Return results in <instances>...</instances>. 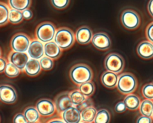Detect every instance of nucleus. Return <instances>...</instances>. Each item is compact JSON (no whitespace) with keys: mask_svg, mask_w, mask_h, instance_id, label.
<instances>
[{"mask_svg":"<svg viewBox=\"0 0 153 123\" xmlns=\"http://www.w3.org/2000/svg\"><path fill=\"white\" fill-rule=\"evenodd\" d=\"M111 120V115L109 112L105 109H101L97 112L94 122L95 123H108Z\"/></svg>","mask_w":153,"mask_h":123,"instance_id":"nucleus-28","label":"nucleus"},{"mask_svg":"<svg viewBox=\"0 0 153 123\" xmlns=\"http://www.w3.org/2000/svg\"><path fill=\"white\" fill-rule=\"evenodd\" d=\"M136 51L141 58L151 59L153 58V43L149 40L142 41L138 44Z\"/></svg>","mask_w":153,"mask_h":123,"instance_id":"nucleus-16","label":"nucleus"},{"mask_svg":"<svg viewBox=\"0 0 153 123\" xmlns=\"http://www.w3.org/2000/svg\"><path fill=\"white\" fill-rule=\"evenodd\" d=\"M124 59L118 53H111L107 55L104 61V65L106 70L117 74L120 73L124 69Z\"/></svg>","mask_w":153,"mask_h":123,"instance_id":"nucleus-5","label":"nucleus"},{"mask_svg":"<svg viewBox=\"0 0 153 123\" xmlns=\"http://www.w3.org/2000/svg\"><path fill=\"white\" fill-rule=\"evenodd\" d=\"M137 87V80L131 73H124L118 76L117 85L118 90L123 94L127 95L133 93Z\"/></svg>","mask_w":153,"mask_h":123,"instance_id":"nucleus-3","label":"nucleus"},{"mask_svg":"<svg viewBox=\"0 0 153 123\" xmlns=\"http://www.w3.org/2000/svg\"><path fill=\"white\" fill-rule=\"evenodd\" d=\"M75 40L80 44H88L91 41L93 32L87 26H82L79 28L75 32Z\"/></svg>","mask_w":153,"mask_h":123,"instance_id":"nucleus-15","label":"nucleus"},{"mask_svg":"<svg viewBox=\"0 0 153 123\" xmlns=\"http://www.w3.org/2000/svg\"><path fill=\"white\" fill-rule=\"evenodd\" d=\"M9 7L4 2L0 3V25H5L9 22Z\"/></svg>","mask_w":153,"mask_h":123,"instance_id":"nucleus-26","label":"nucleus"},{"mask_svg":"<svg viewBox=\"0 0 153 123\" xmlns=\"http://www.w3.org/2000/svg\"><path fill=\"white\" fill-rule=\"evenodd\" d=\"M41 116L48 117L52 116L56 110L54 102L47 98L38 100L35 106Z\"/></svg>","mask_w":153,"mask_h":123,"instance_id":"nucleus-8","label":"nucleus"},{"mask_svg":"<svg viewBox=\"0 0 153 123\" xmlns=\"http://www.w3.org/2000/svg\"><path fill=\"white\" fill-rule=\"evenodd\" d=\"M70 92L65 91L59 94L54 99L56 111L60 114L66 109L74 106L69 96Z\"/></svg>","mask_w":153,"mask_h":123,"instance_id":"nucleus-11","label":"nucleus"},{"mask_svg":"<svg viewBox=\"0 0 153 123\" xmlns=\"http://www.w3.org/2000/svg\"><path fill=\"white\" fill-rule=\"evenodd\" d=\"M63 52V50L53 40L44 43V54L45 56L53 59H57Z\"/></svg>","mask_w":153,"mask_h":123,"instance_id":"nucleus-17","label":"nucleus"},{"mask_svg":"<svg viewBox=\"0 0 153 123\" xmlns=\"http://www.w3.org/2000/svg\"><path fill=\"white\" fill-rule=\"evenodd\" d=\"M93 73L91 68L87 64L78 63L74 65L69 71L71 80L76 85L91 81Z\"/></svg>","mask_w":153,"mask_h":123,"instance_id":"nucleus-1","label":"nucleus"},{"mask_svg":"<svg viewBox=\"0 0 153 123\" xmlns=\"http://www.w3.org/2000/svg\"><path fill=\"white\" fill-rule=\"evenodd\" d=\"M121 22L125 28L128 30H134L139 26L140 18L135 11L127 9L124 10L121 14Z\"/></svg>","mask_w":153,"mask_h":123,"instance_id":"nucleus-6","label":"nucleus"},{"mask_svg":"<svg viewBox=\"0 0 153 123\" xmlns=\"http://www.w3.org/2000/svg\"><path fill=\"white\" fill-rule=\"evenodd\" d=\"M69 96L73 105L75 106L81 104L87 98V97L85 96L79 89L71 91Z\"/></svg>","mask_w":153,"mask_h":123,"instance_id":"nucleus-25","label":"nucleus"},{"mask_svg":"<svg viewBox=\"0 0 153 123\" xmlns=\"http://www.w3.org/2000/svg\"><path fill=\"white\" fill-rule=\"evenodd\" d=\"M0 62H1L0 72H1V73H2L3 72H4V70L5 69V67H6L8 62H7L6 59L2 57L0 58Z\"/></svg>","mask_w":153,"mask_h":123,"instance_id":"nucleus-40","label":"nucleus"},{"mask_svg":"<svg viewBox=\"0 0 153 123\" xmlns=\"http://www.w3.org/2000/svg\"><path fill=\"white\" fill-rule=\"evenodd\" d=\"M93 106V103L92 100L90 98L87 97L86 100L84 102H82L81 104L76 106V107L81 112L85 108L89 107V106Z\"/></svg>","mask_w":153,"mask_h":123,"instance_id":"nucleus-36","label":"nucleus"},{"mask_svg":"<svg viewBox=\"0 0 153 123\" xmlns=\"http://www.w3.org/2000/svg\"><path fill=\"white\" fill-rule=\"evenodd\" d=\"M27 121L29 123H35L39 121L40 114L36 107L29 106L25 109L23 113Z\"/></svg>","mask_w":153,"mask_h":123,"instance_id":"nucleus-21","label":"nucleus"},{"mask_svg":"<svg viewBox=\"0 0 153 123\" xmlns=\"http://www.w3.org/2000/svg\"><path fill=\"white\" fill-rule=\"evenodd\" d=\"M74 32L66 27H61L57 29L54 41L63 50L70 49L75 41Z\"/></svg>","mask_w":153,"mask_h":123,"instance_id":"nucleus-2","label":"nucleus"},{"mask_svg":"<svg viewBox=\"0 0 153 123\" xmlns=\"http://www.w3.org/2000/svg\"><path fill=\"white\" fill-rule=\"evenodd\" d=\"M139 109L142 115L152 116L153 113V100L147 98L142 100Z\"/></svg>","mask_w":153,"mask_h":123,"instance_id":"nucleus-23","label":"nucleus"},{"mask_svg":"<svg viewBox=\"0 0 153 123\" xmlns=\"http://www.w3.org/2000/svg\"><path fill=\"white\" fill-rule=\"evenodd\" d=\"M63 121L66 123H79L81 121V111L75 106H72L60 113Z\"/></svg>","mask_w":153,"mask_h":123,"instance_id":"nucleus-14","label":"nucleus"},{"mask_svg":"<svg viewBox=\"0 0 153 123\" xmlns=\"http://www.w3.org/2000/svg\"><path fill=\"white\" fill-rule=\"evenodd\" d=\"M49 122H65L63 121V119H57V120H55V119H53L51 121H49Z\"/></svg>","mask_w":153,"mask_h":123,"instance_id":"nucleus-42","label":"nucleus"},{"mask_svg":"<svg viewBox=\"0 0 153 123\" xmlns=\"http://www.w3.org/2000/svg\"><path fill=\"white\" fill-rule=\"evenodd\" d=\"M91 42L95 48L100 50H108L111 46V39L105 32H97L93 34Z\"/></svg>","mask_w":153,"mask_h":123,"instance_id":"nucleus-10","label":"nucleus"},{"mask_svg":"<svg viewBox=\"0 0 153 123\" xmlns=\"http://www.w3.org/2000/svg\"><path fill=\"white\" fill-rule=\"evenodd\" d=\"M17 98L15 89L8 85H1L0 86V99L5 104H13Z\"/></svg>","mask_w":153,"mask_h":123,"instance_id":"nucleus-12","label":"nucleus"},{"mask_svg":"<svg viewBox=\"0 0 153 123\" xmlns=\"http://www.w3.org/2000/svg\"><path fill=\"white\" fill-rule=\"evenodd\" d=\"M22 11L11 8L9 13V22L12 24H18L23 20Z\"/></svg>","mask_w":153,"mask_h":123,"instance_id":"nucleus-29","label":"nucleus"},{"mask_svg":"<svg viewBox=\"0 0 153 123\" xmlns=\"http://www.w3.org/2000/svg\"><path fill=\"white\" fill-rule=\"evenodd\" d=\"M41 70L42 68L40 65L39 60L29 58L25 66L24 71L27 76L34 77L38 75L40 73Z\"/></svg>","mask_w":153,"mask_h":123,"instance_id":"nucleus-19","label":"nucleus"},{"mask_svg":"<svg viewBox=\"0 0 153 123\" xmlns=\"http://www.w3.org/2000/svg\"><path fill=\"white\" fill-rule=\"evenodd\" d=\"M153 122V119L152 116H147L145 115H142L139 116L136 120L137 123H152Z\"/></svg>","mask_w":153,"mask_h":123,"instance_id":"nucleus-38","label":"nucleus"},{"mask_svg":"<svg viewBox=\"0 0 153 123\" xmlns=\"http://www.w3.org/2000/svg\"><path fill=\"white\" fill-rule=\"evenodd\" d=\"M13 122L15 123H27V121L23 113H17L13 118Z\"/></svg>","mask_w":153,"mask_h":123,"instance_id":"nucleus-35","label":"nucleus"},{"mask_svg":"<svg viewBox=\"0 0 153 123\" xmlns=\"http://www.w3.org/2000/svg\"><path fill=\"white\" fill-rule=\"evenodd\" d=\"M29 58L27 52H20L14 50L11 51L8 56V61L18 67L21 71L25 70V66Z\"/></svg>","mask_w":153,"mask_h":123,"instance_id":"nucleus-9","label":"nucleus"},{"mask_svg":"<svg viewBox=\"0 0 153 123\" xmlns=\"http://www.w3.org/2000/svg\"><path fill=\"white\" fill-rule=\"evenodd\" d=\"M124 102L127 109L130 110H136L139 108L141 100L137 95L131 93L126 95L124 99Z\"/></svg>","mask_w":153,"mask_h":123,"instance_id":"nucleus-20","label":"nucleus"},{"mask_svg":"<svg viewBox=\"0 0 153 123\" xmlns=\"http://www.w3.org/2000/svg\"><path fill=\"white\" fill-rule=\"evenodd\" d=\"M78 89L87 97L91 96L95 91L94 84L91 82H87L79 85Z\"/></svg>","mask_w":153,"mask_h":123,"instance_id":"nucleus-27","label":"nucleus"},{"mask_svg":"<svg viewBox=\"0 0 153 123\" xmlns=\"http://www.w3.org/2000/svg\"><path fill=\"white\" fill-rule=\"evenodd\" d=\"M8 2L11 8L21 11L29 8L31 4V0H8Z\"/></svg>","mask_w":153,"mask_h":123,"instance_id":"nucleus-24","label":"nucleus"},{"mask_svg":"<svg viewBox=\"0 0 153 123\" xmlns=\"http://www.w3.org/2000/svg\"><path fill=\"white\" fill-rule=\"evenodd\" d=\"M152 119H153V113H152Z\"/></svg>","mask_w":153,"mask_h":123,"instance_id":"nucleus-43","label":"nucleus"},{"mask_svg":"<svg viewBox=\"0 0 153 123\" xmlns=\"http://www.w3.org/2000/svg\"><path fill=\"white\" fill-rule=\"evenodd\" d=\"M147 8L149 14L153 18V0H149L147 5Z\"/></svg>","mask_w":153,"mask_h":123,"instance_id":"nucleus-41","label":"nucleus"},{"mask_svg":"<svg viewBox=\"0 0 153 123\" xmlns=\"http://www.w3.org/2000/svg\"><path fill=\"white\" fill-rule=\"evenodd\" d=\"M27 53L30 58L39 60L45 55L44 43L38 39H33L31 40Z\"/></svg>","mask_w":153,"mask_h":123,"instance_id":"nucleus-13","label":"nucleus"},{"mask_svg":"<svg viewBox=\"0 0 153 123\" xmlns=\"http://www.w3.org/2000/svg\"><path fill=\"white\" fill-rule=\"evenodd\" d=\"M97 112V110L93 106L85 108L81 112V121L84 122H94Z\"/></svg>","mask_w":153,"mask_h":123,"instance_id":"nucleus-22","label":"nucleus"},{"mask_svg":"<svg viewBox=\"0 0 153 123\" xmlns=\"http://www.w3.org/2000/svg\"><path fill=\"white\" fill-rule=\"evenodd\" d=\"M54 59L44 55L40 59L39 62L42 70L49 71L51 70L54 66Z\"/></svg>","mask_w":153,"mask_h":123,"instance_id":"nucleus-31","label":"nucleus"},{"mask_svg":"<svg viewBox=\"0 0 153 123\" xmlns=\"http://www.w3.org/2000/svg\"><path fill=\"white\" fill-rule=\"evenodd\" d=\"M115 111L117 113H123L124 112L126 109H127V107L126 106V104L124 103V101H119L118 102L114 107Z\"/></svg>","mask_w":153,"mask_h":123,"instance_id":"nucleus-37","label":"nucleus"},{"mask_svg":"<svg viewBox=\"0 0 153 123\" xmlns=\"http://www.w3.org/2000/svg\"><path fill=\"white\" fill-rule=\"evenodd\" d=\"M56 28L54 24L50 22H44L38 25L35 30L36 39L43 43L54 40L56 32Z\"/></svg>","mask_w":153,"mask_h":123,"instance_id":"nucleus-4","label":"nucleus"},{"mask_svg":"<svg viewBox=\"0 0 153 123\" xmlns=\"http://www.w3.org/2000/svg\"><path fill=\"white\" fill-rule=\"evenodd\" d=\"M142 94L145 98L153 100V82L146 83L142 88Z\"/></svg>","mask_w":153,"mask_h":123,"instance_id":"nucleus-32","label":"nucleus"},{"mask_svg":"<svg viewBox=\"0 0 153 123\" xmlns=\"http://www.w3.org/2000/svg\"><path fill=\"white\" fill-rule=\"evenodd\" d=\"M30 38L26 34L22 32L16 34L11 38L10 46L12 50L20 52H27Z\"/></svg>","mask_w":153,"mask_h":123,"instance_id":"nucleus-7","label":"nucleus"},{"mask_svg":"<svg viewBox=\"0 0 153 123\" xmlns=\"http://www.w3.org/2000/svg\"><path fill=\"white\" fill-rule=\"evenodd\" d=\"M145 35L146 38L153 43V22L148 24L145 30Z\"/></svg>","mask_w":153,"mask_h":123,"instance_id":"nucleus-34","label":"nucleus"},{"mask_svg":"<svg viewBox=\"0 0 153 123\" xmlns=\"http://www.w3.org/2000/svg\"><path fill=\"white\" fill-rule=\"evenodd\" d=\"M100 80L104 86L107 88L112 89L117 86L118 76L117 73L107 70L102 74Z\"/></svg>","mask_w":153,"mask_h":123,"instance_id":"nucleus-18","label":"nucleus"},{"mask_svg":"<svg viewBox=\"0 0 153 123\" xmlns=\"http://www.w3.org/2000/svg\"><path fill=\"white\" fill-rule=\"evenodd\" d=\"M22 13H23V16L25 20H30L33 17V13L29 8H27L23 10L22 11Z\"/></svg>","mask_w":153,"mask_h":123,"instance_id":"nucleus-39","label":"nucleus"},{"mask_svg":"<svg viewBox=\"0 0 153 123\" xmlns=\"http://www.w3.org/2000/svg\"><path fill=\"white\" fill-rule=\"evenodd\" d=\"M20 71L21 70L15 65L10 62H8L4 70V73L10 78H14L20 74Z\"/></svg>","mask_w":153,"mask_h":123,"instance_id":"nucleus-30","label":"nucleus"},{"mask_svg":"<svg viewBox=\"0 0 153 123\" xmlns=\"http://www.w3.org/2000/svg\"></svg>","mask_w":153,"mask_h":123,"instance_id":"nucleus-44","label":"nucleus"},{"mask_svg":"<svg viewBox=\"0 0 153 123\" xmlns=\"http://www.w3.org/2000/svg\"><path fill=\"white\" fill-rule=\"evenodd\" d=\"M51 5L56 9L62 10L66 8L70 2V0H50Z\"/></svg>","mask_w":153,"mask_h":123,"instance_id":"nucleus-33","label":"nucleus"}]
</instances>
